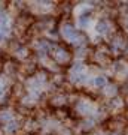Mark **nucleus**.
<instances>
[{
  "instance_id": "1",
  "label": "nucleus",
  "mask_w": 128,
  "mask_h": 135,
  "mask_svg": "<svg viewBox=\"0 0 128 135\" xmlns=\"http://www.w3.org/2000/svg\"><path fill=\"white\" fill-rule=\"evenodd\" d=\"M104 83H106V80H104V78H97V80H95V84H98V86H103V84H104Z\"/></svg>"
}]
</instances>
